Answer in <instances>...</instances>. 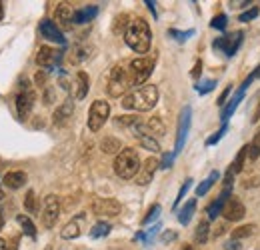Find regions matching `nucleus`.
<instances>
[{"label":"nucleus","instance_id":"1","mask_svg":"<svg viewBox=\"0 0 260 250\" xmlns=\"http://www.w3.org/2000/svg\"><path fill=\"white\" fill-rule=\"evenodd\" d=\"M124 42L128 44L130 48L138 54H144L150 50V44H152V32L146 20L142 18H134L130 20L126 30H124Z\"/></svg>","mask_w":260,"mask_h":250},{"label":"nucleus","instance_id":"2","mask_svg":"<svg viewBox=\"0 0 260 250\" xmlns=\"http://www.w3.org/2000/svg\"><path fill=\"white\" fill-rule=\"evenodd\" d=\"M156 102H158V88L154 84H144L122 98V108L136 110V112H148L156 106Z\"/></svg>","mask_w":260,"mask_h":250},{"label":"nucleus","instance_id":"3","mask_svg":"<svg viewBox=\"0 0 260 250\" xmlns=\"http://www.w3.org/2000/svg\"><path fill=\"white\" fill-rule=\"evenodd\" d=\"M112 166H114V172H116L118 178L130 180V178H134L138 174V170H140L142 164H140V157H138V152L134 148H122L116 154Z\"/></svg>","mask_w":260,"mask_h":250},{"label":"nucleus","instance_id":"4","mask_svg":"<svg viewBox=\"0 0 260 250\" xmlns=\"http://www.w3.org/2000/svg\"><path fill=\"white\" fill-rule=\"evenodd\" d=\"M34 102H36V92H34V86L28 80H22L20 82V88L16 92V112H18V118L20 120H26L30 116L34 108Z\"/></svg>","mask_w":260,"mask_h":250},{"label":"nucleus","instance_id":"5","mask_svg":"<svg viewBox=\"0 0 260 250\" xmlns=\"http://www.w3.org/2000/svg\"><path fill=\"white\" fill-rule=\"evenodd\" d=\"M132 86L130 82L128 68L122 64H116L110 72V80H108V94L118 98V96H126V90Z\"/></svg>","mask_w":260,"mask_h":250},{"label":"nucleus","instance_id":"6","mask_svg":"<svg viewBox=\"0 0 260 250\" xmlns=\"http://www.w3.org/2000/svg\"><path fill=\"white\" fill-rule=\"evenodd\" d=\"M152 70H154V58L152 56H140V58L130 60L128 74L132 86L134 84H144L148 80V76L152 74Z\"/></svg>","mask_w":260,"mask_h":250},{"label":"nucleus","instance_id":"7","mask_svg":"<svg viewBox=\"0 0 260 250\" xmlns=\"http://www.w3.org/2000/svg\"><path fill=\"white\" fill-rule=\"evenodd\" d=\"M108 116H110V104L106 100H94L90 110H88V130L98 132L102 126L106 124Z\"/></svg>","mask_w":260,"mask_h":250},{"label":"nucleus","instance_id":"8","mask_svg":"<svg viewBox=\"0 0 260 250\" xmlns=\"http://www.w3.org/2000/svg\"><path fill=\"white\" fill-rule=\"evenodd\" d=\"M60 216V200L56 194H48L42 202V212H40V218H42V226L44 228H54V224L58 222Z\"/></svg>","mask_w":260,"mask_h":250},{"label":"nucleus","instance_id":"9","mask_svg":"<svg viewBox=\"0 0 260 250\" xmlns=\"http://www.w3.org/2000/svg\"><path fill=\"white\" fill-rule=\"evenodd\" d=\"M92 212L96 216H118L122 212V204L116 198H94L90 204Z\"/></svg>","mask_w":260,"mask_h":250},{"label":"nucleus","instance_id":"10","mask_svg":"<svg viewBox=\"0 0 260 250\" xmlns=\"http://www.w3.org/2000/svg\"><path fill=\"white\" fill-rule=\"evenodd\" d=\"M190 116H192V108L190 106H184L182 112H180V118H178V132H176V148H174V154H178L184 148V142H186V136H188V130H190Z\"/></svg>","mask_w":260,"mask_h":250},{"label":"nucleus","instance_id":"11","mask_svg":"<svg viewBox=\"0 0 260 250\" xmlns=\"http://www.w3.org/2000/svg\"><path fill=\"white\" fill-rule=\"evenodd\" d=\"M240 42H242V32H234V34H226V36L216 38L212 42V46L216 50L226 52V56H234L236 50H238V46H240Z\"/></svg>","mask_w":260,"mask_h":250},{"label":"nucleus","instance_id":"12","mask_svg":"<svg viewBox=\"0 0 260 250\" xmlns=\"http://www.w3.org/2000/svg\"><path fill=\"white\" fill-rule=\"evenodd\" d=\"M130 132L138 138V142H140L142 148H146V150H150V152H160V144H158V140L146 132V126L142 124V122H138L136 126H132Z\"/></svg>","mask_w":260,"mask_h":250},{"label":"nucleus","instance_id":"13","mask_svg":"<svg viewBox=\"0 0 260 250\" xmlns=\"http://www.w3.org/2000/svg\"><path fill=\"white\" fill-rule=\"evenodd\" d=\"M158 168H160V162H158L156 158H148V160H144L142 166H140V170H138V174L134 176V178H136V184L146 186V184L154 178V172H156Z\"/></svg>","mask_w":260,"mask_h":250},{"label":"nucleus","instance_id":"14","mask_svg":"<svg viewBox=\"0 0 260 250\" xmlns=\"http://www.w3.org/2000/svg\"><path fill=\"white\" fill-rule=\"evenodd\" d=\"M38 30H40V34H42L46 40H52V42H56V44H64L66 42V38L62 36L60 28H58V26H56V22H54V20H50V18L40 20Z\"/></svg>","mask_w":260,"mask_h":250},{"label":"nucleus","instance_id":"15","mask_svg":"<svg viewBox=\"0 0 260 250\" xmlns=\"http://www.w3.org/2000/svg\"><path fill=\"white\" fill-rule=\"evenodd\" d=\"M88 88H90V78L84 70H78L74 80H72V96L74 100H84L86 94H88Z\"/></svg>","mask_w":260,"mask_h":250},{"label":"nucleus","instance_id":"16","mask_svg":"<svg viewBox=\"0 0 260 250\" xmlns=\"http://www.w3.org/2000/svg\"><path fill=\"white\" fill-rule=\"evenodd\" d=\"M58 58H60V52L54 50V48H50V46H40L38 52H36V64H38L40 68H50V66H54V64L58 63Z\"/></svg>","mask_w":260,"mask_h":250},{"label":"nucleus","instance_id":"17","mask_svg":"<svg viewBox=\"0 0 260 250\" xmlns=\"http://www.w3.org/2000/svg\"><path fill=\"white\" fill-rule=\"evenodd\" d=\"M246 214V208L240 200H234V198H228V202L224 204V210H222V216L230 222H238V220L244 218Z\"/></svg>","mask_w":260,"mask_h":250},{"label":"nucleus","instance_id":"18","mask_svg":"<svg viewBox=\"0 0 260 250\" xmlns=\"http://www.w3.org/2000/svg\"><path fill=\"white\" fill-rule=\"evenodd\" d=\"M72 112H74V100H72V98H66L64 102L54 110V114H52V122H54V126H64L66 122L70 120Z\"/></svg>","mask_w":260,"mask_h":250},{"label":"nucleus","instance_id":"19","mask_svg":"<svg viewBox=\"0 0 260 250\" xmlns=\"http://www.w3.org/2000/svg\"><path fill=\"white\" fill-rule=\"evenodd\" d=\"M2 184L8 190H18L26 184V172L24 170H10L2 176Z\"/></svg>","mask_w":260,"mask_h":250},{"label":"nucleus","instance_id":"20","mask_svg":"<svg viewBox=\"0 0 260 250\" xmlns=\"http://www.w3.org/2000/svg\"><path fill=\"white\" fill-rule=\"evenodd\" d=\"M72 18H74V10L70 8V4H58V8L54 10V20H56V26H62V28H70L72 26Z\"/></svg>","mask_w":260,"mask_h":250},{"label":"nucleus","instance_id":"21","mask_svg":"<svg viewBox=\"0 0 260 250\" xmlns=\"http://www.w3.org/2000/svg\"><path fill=\"white\" fill-rule=\"evenodd\" d=\"M228 196H230V186H224V190H222V194L206 208V212H208V218L214 220L218 218V214H222V210H224V204L228 202Z\"/></svg>","mask_w":260,"mask_h":250},{"label":"nucleus","instance_id":"22","mask_svg":"<svg viewBox=\"0 0 260 250\" xmlns=\"http://www.w3.org/2000/svg\"><path fill=\"white\" fill-rule=\"evenodd\" d=\"M96 14H98L96 6H84V8L74 10V18H72V22H74V24H86V22L94 20Z\"/></svg>","mask_w":260,"mask_h":250},{"label":"nucleus","instance_id":"23","mask_svg":"<svg viewBox=\"0 0 260 250\" xmlns=\"http://www.w3.org/2000/svg\"><path fill=\"white\" fill-rule=\"evenodd\" d=\"M80 220H82V216H78V218L70 220L68 224H64V228L60 230V236H62L64 240H74V238H78V236L82 234V228H80Z\"/></svg>","mask_w":260,"mask_h":250},{"label":"nucleus","instance_id":"24","mask_svg":"<svg viewBox=\"0 0 260 250\" xmlns=\"http://www.w3.org/2000/svg\"><path fill=\"white\" fill-rule=\"evenodd\" d=\"M100 150H102L104 154H118V152L122 150V142H120L118 138H114V136H106V138H102V142H100Z\"/></svg>","mask_w":260,"mask_h":250},{"label":"nucleus","instance_id":"25","mask_svg":"<svg viewBox=\"0 0 260 250\" xmlns=\"http://www.w3.org/2000/svg\"><path fill=\"white\" fill-rule=\"evenodd\" d=\"M242 98H244V88L240 86V90H238V92L234 94V98H232V100L228 102L226 106L222 108V114H220V118L224 120V124H226V120H228V118H230V116L234 114V110L238 108V104H240V100H242Z\"/></svg>","mask_w":260,"mask_h":250},{"label":"nucleus","instance_id":"26","mask_svg":"<svg viewBox=\"0 0 260 250\" xmlns=\"http://www.w3.org/2000/svg\"><path fill=\"white\" fill-rule=\"evenodd\" d=\"M144 126H146V132H148L150 136H154V138H160V136H164V132H166L162 120H160L158 116H152Z\"/></svg>","mask_w":260,"mask_h":250},{"label":"nucleus","instance_id":"27","mask_svg":"<svg viewBox=\"0 0 260 250\" xmlns=\"http://www.w3.org/2000/svg\"><path fill=\"white\" fill-rule=\"evenodd\" d=\"M208 234H210V222H208V220H200L198 226H196V232H194L196 244H206Z\"/></svg>","mask_w":260,"mask_h":250},{"label":"nucleus","instance_id":"28","mask_svg":"<svg viewBox=\"0 0 260 250\" xmlns=\"http://www.w3.org/2000/svg\"><path fill=\"white\" fill-rule=\"evenodd\" d=\"M218 178H220L218 170H212V172H210V176H208L206 180H202V182L198 184V188H196V196H204V194H206V192H208L210 188L214 186V182H216Z\"/></svg>","mask_w":260,"mask_h":250},{"label":"nucleus","instance_id":"29","mask_svg":"<svg viewBox=\"0 0 260 250\" xmlns=\"http://www.w3.org/2000/svg\"><path fill=\"white\" fill-rule=\"evenodd\" d=\"M194 210H196V200L192 198V200H188L184 206H182V210L178 212V222L180 224H188L190 222V218H192V214H194Z\"/></svg>","mask_w":260,"mask_h":250},{"label":"nucleus","instance_id":"30","mask_svg":"<svg viewBox=\"0 0 260 250\" xmlns=\"http://www.w3.org/2000/svg\"><path fill=\"white\" fill-rule=\"evenodd\" d=\"M88 56H90V48L84 46V44H78V46H74V50L70 52V63L80 64L82 60H86Z\"/></svg>","mask_w":260,"mask_h":250},{"label":"nucleus","instance_id":"31","mask_svg":"<svg viewBox=\"0 0 260 250\" xmlns=\"http://www.w3.org/2000/svg\"><path fill=\"white\" fill-rule=\"evenodd\" d=\"M248 158V146H242L240 150H238V154H236V158H234V162L230 164V172L232 174H238L240 170H242V166H244V160Z\"/></svg>","mask_w":260,"mask_h":250},{"label":"nucleus","instance_id":"32","mask_svg":"<svg viewBox=\"0 0 260 250\" xmlns=\"http://www.w3.org/2000/svg\"><path fill=\"white\" fill-rule=\"evenodd\" d=\"M256 234V224H244V226H238L232 230V238L234 240H242V238H248Z\"/></svg>","mask_w":260,"mask_h":250},{"label":"nucleus","instance_id":"33","mask_svg":"<svg viewBox=\"0 0 260 250\" xmlns=\"http://www.w3.org/2000/svg\"><path fill=\"white\" fill-rule=\"evenodd\" d=\"M16 222L22 226V232L26 234V236H30V238H36V226H34V222L26 214H18L16 216Z\"/></svg>","mask_w":260,"mask_h":250},{"label":"nucleus","instance_id":"34","mask_svg":"<svg viewBox=\"0 0 260 250\" xmlns=\"http://www.w3.org/2000/svg\"><path fill=\"white\" fill-rule=\"evenodd\" d=\"M110 230H112V226H110L108 222H96V224L90 228V236H92V238H102V236L110 234Z\"/></svg>","mask_w":260,"mask_h":250},{"label":"nucleus","instance_id":"35","mask_svg":"<svg viewBox=\"0 0 260 250\" xmlns=\"http://www.w3.org/2000/svg\"><path fill=\"white\" fill-rule=\"evenodd\" d=\"M24 210L28 214H38V204H36V192L28 190L26 196H24Z\"/></svg>","mask_w":260,"mask_h":250},{"label":"nucleus","instance_id":"36","mask_svg":"<svg viewBox=\"0 0 260 250\" xmlns=\"http://www.w3.org/2000/svg\"><path fill=\"white\" fill-rule=\"evenodd\" d=\"M258 157H260V128L258 132H256V136H254V140L248 146V160H256Z\"/></svg>","mask_w":260,"mask_h":250},{"label":"nucleus","instance_id":"37","mask_svg":"<svg viewBox=\"0 0 260 250\" xmlns=\"http://www.w3.org/2000/svg\"><path fill=\"white\" fill-rule=\"evenodd\" d=\"M160 210H162V208H160V204H152V206H150V210H148V214L142 218V224L146 226V224H150L152 220H156L158 218V214H160Z\"/></svg>","mask_w":260,"mask_h":250},{"label":"nucleus","instance_id":"38","mask_svg":"<svg viewBox=\"0 0 260 250\" xmlns=\"http://www.w3.org/2000/svg\"><path fill=\"white\" fill-rule=\"evenodd\" d=\"M168 34H170V36H172L174 40H178V42H186V40H188V38H190V36L194 34V30L180 32V30H174V28H172V30H168Z\"/></svg>","mask_w":260,"mask_h":250},{"label":"nucleus","instance_id":"39","mask_svg":"<svg viewBox=\"0 0 260 250\" xmlns=\"http://www.w3.org/2000/svg\"><path fill=\"white\" fill-rule=\"evenodd\" d=\"M226 24H228L226 14H218V16H214L212 22H210V26H212V28H218V30H224Z\"/></svg>","mask_w":260,"mask_h":250},{"label":"nucleus","instance_id":"40","mask_svg":"<svg viewBox=\"0 0 260 250\" xmlns=\"http://www.w3.org/2000/svg\"><path fill=\"white\" fill-rule=\"evenodd\" d=\"M190 186H192V180L188 178V180H186V182L182 184V188L178 190V196H176V200H174V208H176V206H178V204L182 202V198L186 196V192H188V188H190Z\"/></svg>","mask_w":260,"mask_h":250},{"label":"nucleus","instance_id":"41","mask_svg":"<svg viewBox=\"0 0 260 250\" xmlns=\"http://www.w3.org/2000/svg\"><path fill=\"white\" fill-rule=\"evenodd\" d=\"M226 130H228V124H222V128H220L216 134H212V136L206 140V146H214V144H216V142H218V140L224 136V132H226Z\"/></svg>","mask_w":260,"mask_h":250},{"label":"nucleus","instance_id":"42","mask_svg":"<svg viewBox=\"0 0 260 250\" xmlns=\"http://www.w3.org/2000/svg\"><path fill=\"white\" fill-rule=\"evenodd\" d=\"M258 12H260V10L254 6V8L246 10V12H242V14H240V20H242V22H250V20H254V18L258 16Z\"/></svg>","mask_w":260,"mask_h":250},{"label":"nucleus","instance_id":"43","mask_svg":"<svg viewBox=\"0 0 260 250\" xmlns=\"http://www.w3.org/2000/svg\"><path fill=\"white\" fill-rule=\"evenodd\" d=\"M214 86H216L214 80H206V82H202V84H196V90L200 94H206V92H210Z\"/></svg>","mask_w":260,"mask_h":250},{"label":"nucleus","instance_id":"44","mask_svg":"<svg viewBox=\"0 0 260 250\" xmlns=\"http://www.w3.org/2000/svg\"><path fill=\"white\" fill-rule=\"evenodd\" d=\"M256 78H260V64H258V66H256V70H254V72H252L250 76H246V80H244V84H242V88L246 90V88H248V86H250V84H252V82H254Z\"/></svg>","mask_w":260,"mask_h":250},{"label":"nucleus","instance_id":"45","mask_svg":"<svg viewBox=\"0 0 260 250\" xmlns=\"http://www.w3.org/2000/svg\"><path fill=\"white\" fill-rule=\"evenodd\" d=\"M34 82H36V86H38V88H46V74H44L42 70H40V72H36Z\"/></svg>","mask_w":260,"mask_h":250},{"label":"nucleus","instance_id":"46","mask_svg":"<svg viewBox=\"0 0 260 250\" xmlns=\"http://www.w3.org/2000/svg\"><path fill=\"white\" fill-rule=\"evenodd\" d=\"M230 92H232V86H226V88L222 90V94H220V96H218V100H216V102H218V106H222V108L226 106V98H228V94Z\"/></svg>","mask_w":260,"mask_h":250},{"label":"nucleus","instance_id":"47","mask_svg":"<svg viewBox=\"0 0 260 250\" xmlns=\"http://www.w3.org/2000/svg\"><path fill=\"white\" fill-rule=\"evenodd\" d=\"M224 250H242V244H240V240L230 238L228 242H224Z\"/></svg>","mask_w":260,"mask_h":250},{"label":"nucleus","instance_id":"48","mask_svg":"<svg viewBox=\"0 0 260 250\" xmlns=\"http://www.w3.org/2000/svg\"><path fill=\"white\" fill-rule=\"evenodd\" d=\"M172 160H174V154H164L162 157V162H160V168H170L172 166Z\"/></svg>","mask_w":260,"mask_h":250},{"label":"nucleus","instance_id":"49","mask_svg":"<svg viewBox=\"0 0 260 250\" xmlns=\"http://www.w3.org/2000/svg\"><path fill=\"white\" fill-rule=\"evenodd\" d=\"M158 228H160V224H154V226H152V228H150V232H148V234H146V240H144V242H146V244H148V242H152V238H154V234H156V232H158Z\"/></svg>","mask_w":260,"mask_h":250},{"label":"nucleus","instance_id":"50","mask_svg":"<svg viewBox=\"0 0 260 250\" xmlns=\"http://www.w3.org/2000/svg\"><path fill=\"white\" fill-rule=\"evenodd\" d=\"M18 242H20V236L16 234V236H12V240L8 242V248L6 250H18Z\"/></svg>","mask_w":260,"mask_h":250},{"label":"nucleus","instance_id":"51","mask_svg":"<svg viewBox=\"0 0 260 250\" xmlns=\"http://www.w3.org/2000/svg\"><path fill=\"white\" fill-rule=\"evenodd\" d=\"M172 240H176V232H164L162 234L164 244H168V242H172Z\"/></svg>","mask_w":260,"mask_h":250},{"label":"nucleus","instance_id":"52","mask_svg":"<svg viewBox=\"0 0 260 250\" xmlns=\"http://www.w3.org/2000/svg\"><path fill=\"white\" fill-rule=\"evenodd\" d=\"M200 70H202V60H196L194 70H192V78H198V76H200Z\"/></svg>","mask_w":260,"mask_h":250},{"label":"nucleus","instance_id":"53","mask_svg":"<svg viewBox=\"0 0 260 250\" xmlns=\"http://www.w3.org/2000/svg\"><path fill=\"white\" fill-rule=\"evenodd\" d=\"M232 6L234 8H244V6H250V0H236V2H232Z\"/></svg>","mask_w":260,"mask_h":250},{"label":"nucleus","instance_id":"54","mask_svg":"<svg viewBox=\"0 0 260 250\" xmlns=\"http://www.w3.org/2000/svg\"><path fill=\"white\" fill-rule=\"evenodd\" d=\"M224 232H226V224H218L216 230H214V236H222Z\"/></svg>","mask_w":260,"mask_h":250},{"label":"nucleus","instance_id":"55","mask_svg":"<svg viewBox=\"0 0 260 250\" xmlns=\"http://www.w3.org/2000/svg\"><path fill=\"white\" fill-rule=\"evenodd\" d=\"M260 120V98H258V104L254 108V114H252V122H258Z\"/></svg>","mask_w":260,"mask_h":250},{"label":"nucleus","instance_id":"56","mask_svg":"<svg viewBox=\"0 0 260 250\" xmlns=\"http://www.w3.org/2000/svg\"><path fill=\"white\" fill-rule=\"evenodd\" d=\"M144 4H146V6H148V10H150V12H152V14H154V18H156V8H154V2H150V0H146V2H144Z\"/></svg>","mask_w":260,"mask_h":250},{"label":"nucleus","instance_id":"57","mask_svg":"<svg viewBox=\"0 0 260 250\" xmlns=\"http://www.w3.org/2000/svg\"><path fill=\"white\" fill-rule=\"evenodd\" d=\"M8 248V242H6V240H2V238H0V250H6Z\"/></svg>","mask_w":260,"mask_h":250},{"label":"nucleus","instance_id":"58","mask_svg":"<svg viewBox=\"0 0 260 250\" xmlns=\"http://www.w3.org/2000/svg\"><path fill=\"white\" fill-rule=\"evenodd\" d=\"M4 18V2H0V20Z\"/></svg>","mask_w":260,"mask_h":250},{"label":"nucleus","instance_id":"59","mask_svg":"<svg viewBox=\"0 0 260 250\" xmlns=\"http://www.w3.org/2000/svg\"><path fill=\"white\" fill-rule=\"evenodd\" d=\"M182 250H192V246H184Z\"/></svg>","mask_w":260,"mask_h":250},{"label":"nucleus","instance_id":"60","mask_svg":"<svg viewBox=\"0 0 260 250\" xmlns=\"http://www.w3.org/2000/svg\"><path fill=\"white\" fill-rule=\"evenodd\" d=\"M46 250H52V246H48V248H46Z\"/></svg>","mask_w":260,"mask_h":250}]
</instances>
